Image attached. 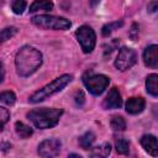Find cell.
<instances>
[{
  "mask_svg": "<svg viewBox=\"0 0 158 158\" xmlns=\"http://www.w3.org/2000/svg\"><path fill=\"white\" fill-rule=\"evenodd\" d=\"M138 32H139V27H138V25H137V23H132L131 30H130V32H128L130 38L133 40V41H136V40L138 38Z\"/></svg>",
  "mask_w": 158,
  "mask_h": 158,
  "instance_id": "cell-25",
  "label": "cell"
},
{
  "mask_svg": "<svg viewBox=\"0 0 158 158\" xmlns=\"http://www.w3.org/2000/svg\"><path fill=\"white\" fill-rule=\"evenodd\" d=\"M84 101H85V96H84V94H83L81 91H78V93L75 94V102H77V105L81 106V105L84 104Z\"/></svg>",
  "mask_w": 158,
  "mask_h": 158,
  "instance_id": "cell-26",
  "label": "cell"
},
{
  "mask_svg": "<svg viewBox=\"0 0 158 158\" xmlns=\"http://www.w3.org/2000/svg\"><path fill=\"white\" fill-rule=\"evenodd\" d=\"M69 157H78V158H80V156H78V154H69Z\"/></svg>",
  "mask_w": 158,
  "mask_h": 158,
  "instance_id": "cell-29",
  "label": "cell"
},
{
  "mask_svg": "<svg viewBox=\"0 0 158 158\" xmlns=\"http://www.w3.org/2000/svg\"><path fill=\"white\" fill-rule=\"evenodd\" d=\"M60 147L62 143L59 139L57 138H49V139H44L40 143L38 146V154L41 157L44 158H51V157H56L59 154L60 152Z\"/></svg>",
  "mask_w": 158,
  "mask_h": 158,
  "instance_id": "cell-8",
  "label": "cell"
},
{
  "mask_svg": "<svg viewBox=\"0 0 158 158\" xmlns=\"http://www.w3.org/2000/svg\"><path fill=\"white\" fill-rule=\"evenodd\" d=\"M4 77H5V68H4L2 62L0 60V83L4 80Z\"/></svg>",
  "mask_w": 158,
  "mask_h": 158,
  "instance_id": "cell-28",
  "label": "cell"
},
{
  "mask_svg": "<svg viewBox=\"0 0 158 158\" xmlns=\"http://www.w3.org/2000/svg\"><path fill=\"white\" fill-rule=\"evenodd\" d=\"M158 47L156 44H151L148 46L144 52H143V62L147 67H151V68H157V64H158Z\"/></svg>",
  "mask_w": 158,
  "mask_h": 158,
  "instance_id": "cell-10",
  "label": "cell"
},
{
  "mask_svg": "<svg viewBox=\"0 0 158 158\" xmlns=\"http://www.w3.org/2000/svg\"><path fill=\"white\" fill-rule=\"evenodd\" d=\"M136 59H137V54L132 48L122 47V48H120L117 57L115 59V67L118 70L125 72L136 63Z\"/></svg>",
  "mask_w": 158,
  "mask_h": 158,
  "instance_id": "cell-7",
  "label": "cell"
},
{
  "mask_svg": "<svg viewBox=\"0 0 158 158\" xmlns=\"http://www.w3.org/2000/svg\"><path fill=\"white\" fill-rule=\"evenodd\" d=\"M95 141V135L93 132H85L83 136L79 137V144L83 149H89Z\"/></svg>",
  "mask_w": 158,
  "mask_h": 158,
  "instance_id": "cell-16",
  "label": "cell"
},
{
  "mask_svg": "<svg viewBox=\"0 0 158 158\" xmlns=\"http://www.w3.org/2000/svg\"><path fill=\"white\" fill-rule=\"evenodd\" d=\"M15 130H16V133L21 138H28L33 133V131H32V128L30 126H27V125H25L23 122H20V121H17L15 123Z\"/></svg>",
  "mask_w": 158,
  "mask_h": 158,
  "instance_id": "cell-15",
  "label": "cell"
},
{
  "mask_svg": "<svg viewBox=\"0 0 158 158\" xmlns=\"http://www.w3.org/2000/svg\"><path fill=\"white\" fill-rule=\"evenodd\" d=\"M63 115L62 109H48V107H41L31 110L27 114V117L31 120V122L40 130H46L54 127L60 116Z\"/></svg>",
  "mask_w": 158,
  "mask_h": 158,
  "instance_id": "cell-2",
  "label": "cell"
},
{
  "mask_svg": "<svg viewBox=\"0 0 158 158\" xmlns=\"http://www.w3.org/2000/svg\"><path fill=\"white\" fill-rule=\"evenodd\" d=\"M9 118H10V112H9V110L5 109V107H0V132L2 131L5 123L9 121Z\"/></svg>",
  "mask_w": 158,
  "mask_h": 158,
  "instance_id": "cell-24",
  "label": "cell"
},
{
  "mask_svg": "<svg viewBox=\"0 0 158 158\" xmlns=\"http://www.w3.org/2000/svg\"><path fill=\"white\" fill-rule=\"evenodd\" d=\"M0 101L5 105L11 106L16 101V95L12 91H2V93H0Z\"/></svg>",
  "mask_w": 158,
  "mask_h": 158,
  "instance_id": "cell-21",
  "label": "cell"
},
{
  "mask_svg": "<svg viewBox=\"0 0 158 158\" xmlns=\"http://www.w3.org/2000/svg\"><path fill=\"white\" fill-rule=\"evenodd\" d=\"M110 125H111V128L114 131H123L126 128V121L122 116H118V115H115L111 117L110 120Z\"/></svg>",
  "mask_w": 158,
  "mask_h": 158,
  "instance_id": "cell-18",
  "label": "cell"
},
{
  "mask_svg": "<svg viewBox=\"0 0 158 158\" xmlns=\"http://www.w3.org/2000/svg\"><path fill=\"white\" fill-rule=\"evenodd\" d=\"M75 37L84 53H90L94 49L95 43H96V35L90 26L88 25L80 26L75 31Z\"/></svg>",
  "mask_w": 158,
  "mask_h": 158,
  "instance_id": "cell-6",
  "label": "cell"
},
{
  "mask_svg": "<svg viewBox=\"0 0 158 158\" xmlns=\"http://www.w3.org/2000/svg\"><path fill=\"white\" fill-rule=\"evenodd\" d=\"M11 7H12V11H14L15 14L20 15V14H22L23 10L26 9V1H25V0H14Z\"/></svg>",
  "mask_w": 158,
  "mask_h": 158,
  "instance_id": "cell-23",
  "label": "cell"
},
{
  "mask_svg": "<svg viewBox=\"0 0 158 158\" xmlns=\"http://www.w3.org/2000/svg\"><path fill=\"white\" fill-rule=\"evenodd\" d=\"M16 33H17V28H16V27H12V26L0 30V43H1V42H5V41H7V40H10V38L14 37Z\"/></svg>",
  "mask_w": 158,
  "mask_h": 158,
  "instance_id": "cell-20",
  "label": "cell"
},
{
  "mask_svg": "<svg viewBox=\"0 0 158 158\" xmlns=\"http://www.w3.org/2000/svg\"><path fill=\"white\" fill-rule=\"evenodd\" d=\"M31 21L37 27L44 28V30L65 31V30H69V27L72 26V22L69 20L59 16H53V15H37V16H33Z\"/></svg>",
  "mask_w": 158,
  "mask_h": 158,
  "instance_id": "cell-4",
  "label": "cell"
},
{
  "mask_svg": "<svg viewBox=\"0 0 158 158\" xmlns=\"http://www.w3.org/2000/svg\"><path fill=\"white\" fill-rule=\"evenodd\" d=\"M157 9H158V2H157V0H153V1H151V2L148 4V11H149V12H156Z\"/></svg>",
  "mask_w": 158,
  "mask_h": 158,
  "instance_id": "cell-27",
  "label": "cell"
},
{
  "mask_svg": "<svg viewBox=\"0 0 158 158\" xmlns=\"http://www.w3.org/2000/svg\"><path fill=\"white\" fill-rule=\"evenodd\" d=\"M141 144L144 148V151L148 152L151 156H153V157H157L158 156L157 138L153 135H143L141 137Z\"/></svg>",
  "mask_w": 158,
  "mask_h": 158,
  "instance_id": "cell-11",
  "label": "cell"
},
{
  "mask_svg": "<svg viewBox=\"0 0 158 158\" xmlns=\"http://www.w3.org/2000/svg\"><path fill=\"white\" fill-rule=\"evenodd\" d=\"M146 101L143 98H130L126 102V111L131 115H137L143 111Z\"/></svg>",
  "mask_w": 158,
  "mask_h": 158,
  "instance_id": "cell-12",
  "label": "cell"
},
{
  "mask_svg": "<svg viewBox=\"0 0 158 158\" xmlns=\"http://www.w3.org/2000/svg\"><path fill=\"white\" fill-rule=\"evenodd\" d=\"M42 64V54L38 49L31 46H23L16 54L15 65L20 77H28L33 74Z\"/></svg>",
  "mask_w": 158,
  "mask_h": 158,
  "instance_id": "cell-1",
  "label": "cell"
},
{
  "mask_svg": "<svg viewBox=\"0 0 158 158\" xmlns=\"http://www.w3.org/2000/svg\"><path fill=\"white\" fill-rule=\"evenodd\" d=\"M111 152V146L110 143H104L99 147H95L91 152H90V156L91 157H107Z\"/></svg>",
  "mask_w": 158,
  "mask_h": 158,
  "instance_id": "cell-17",
  "label": "cell"
},
{
  "mask_svg": "<svg viewBox=\"0 0 158 158\" xmlns=\"http://www.w3.org/2000/svg\"><path fill=\"white\" fill-rule=\"evenodd\" d=\"M72 79H73V77L69 75V74H63V75L58 77L57 79H54V80L51 81L49 84H47V85H44L43 88H41L40 90L35 91V93L30 96L28 101L32 102V104H37V102H40V101H43V100L47 99L48 96H51V95H53V94H56V93L63 90V89L72 81Z\"/></svg>",
  "mask_w": 158,
  "mask_h": 158,
  "instance_id": "cell-3",
  "label": "cell"
},
{
  "mask_svg": "<svg viewBox=\"0 0 158 158\" xmlns=\"http://www.w3.org/2000/svg\"><path fill=\"white\" fill-rule=\"evenodd\" d=\"M102 106L106 110H110V109H120L122 106L121 94H120V91H118L117 88L110 89L109 94L106 95V98L102 101Z\"/></svg>",
  "mask_w": 158,
  "mask_h": 158,
  "instance_id": "cell-9",
  "label": "cell"
},
{
  "mask_svg": "<svg viewBox=\"0 0 158 158\" xmlns=\"http://www.w3.org/2000/svg\"><path fill=\"white\" fill-rule=\"evenodd\" d=\"M146 88H147V93L151 94L152 96L156 98L158 95V75L156 73H152L147 77Z\"/></svg>",
  "mask_w": 158,
  "mask_h": 158,
  "instance_id": "cell-13",
  "label": "cell"
},
{
  "mask_svg": "<svg viewBox=\"0 0 158 158\" xmlns=\"http://www.w3.org/2000/svg\"><path fill=\"white\" fill-rule=\"evenodd\" d=\"M123 25V22L122 21H117V22H110V23H106L104 27H102V30H101V33H102V36H109L112 31H114V28H117V27H120V26H122Z\"/></svg>",
  "mask_w": 158,
  "mask_h": 158,
  "instance_id": "cell-22",
  "label": "cell"
},
{
  "mask_svg": "<svg viewBox=\"0 0 158 158\" xmlns=\"http://www.w3.org/2000/svg\"><path fill=\"white\" fill-rule=\"evenodd\" d=\"M53 9V2L51 0H36L30 6V12L36 11H51Z\"/></svg>",
  "mask_w": 158,
  "mask_h": 158,
  "instance_id": "cell-14",
  "label": "cell"
},
{
  "mask_svg": "<svg viewBox=\"0 0 158 158\" xmlns=\"http://www.w3.org/2000/svg\"><path fill=\"white\" fill-rule=\"evenodd\" d=\"M83 83L90 94L100 95L109 86L110 79L104 74H94L91 72H86L83 75Z\"/></svg>",
  "mask_w": 158,
  "mask_h": 158,
  "instance_id": "cell-5",
  "label": "cell"
},
{
  "mask_svg": "<svg viewBox=\"0 0 158 158\" xmlns=\"http://www.w3.org/2000/svg\"><path fill=\"white\" fill-rule=\"evenodd\" d=\"M115 148H116L117 153H120V154H127L128 151H130V143L125 138H118L115 142Z\"/></svg>",
  "mask_w": 158,
  "mask_h": 158,
  "instance_id": "cell-19",
  "label": "cell"
}]
</instances>
